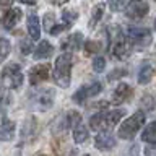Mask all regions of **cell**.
I'll use <instances>...</instances> for the list:
<instances>
[{
    "mask_svg": "<svg viewBox=\"0 0 156 156\" xmlns=\"http://www.w3.org/2000/svg\"><path fill=\"white\" fill-rule=\"evenodd\" d=\"M15 135V122L5 119L0 125V141H10Z\"/></svg>",
    "mask_w": 156,
    "mask_h": 156,
    "instance_id": "19",
    "label": "cell"
},
{
    "mask_svg": "<svg viewBox=\"0 0 156 156\" xmlns=\"http://www.w3.org/2000/svg\"><path fill=\"white\" fill-rule=\"evenodd\" d=\"M106 68V58L104 57H96L94 60H93V70L96 73H102Z\"/></svg>",
    "mask_w": 156,
    "mask_h": 156,
    "instance_id": "28",
    "label": "cell"
},
{
    "mask_svg": "<svg viewBox=\"0 0 156 156\" xmlns=\"http://www.w3.org/2000/svg\"><path fill=\"white\" fill-rule=\"evenodd\" d=\"M154 29H156V18H154Z\"/></svg>",
    "mask_w": 156,
    "mask_h": 156,
    "instance_id": "38",
    "label": "cell"
},
{
    "mask_svg": "<svg viewBox=\"0 0 156 156\" xmlns=\"http://www.w3.org/2000/svg\"><path fill=\"white\" fill-rule=\"evenodd\" d=\"M63 124H65V129H75L78 124H81V114L76 111H68L65 117H63Z\"/></svg>",
    "mask_w": 156,
    "mask_h": 156,
    "instance_id": "22",
    "label": "cell"
},
{
    "mask_svg": "<svg viewBox=\"0 0 156 156\" xmlns=\"http://www.w3.org/2000/svg\"><path fill=\"white\" fill-rule=\"evenodd\" d=\"M127 75V70L125 68H114L109 75H107V80L109 81H114V80H117V78H122V76H125Z\"/></svg>",
    "mask_w": 156,
    "mask_h": 156,
    "instance_id": "29",
    "label": "cell"
},
{
    "mask_svg": "<svg viewBox=\"0 0 156 156\" xmlns=\"http://www.w3.org/2000/svg\"><path fill=\"white\" fill-rule=\"evenodd\" d=\"M23 16V12H21V8H10L7 13L3 15V20H2V23H3V28L5 29H13L15 26L18 24V21L21 20Z\"/></svg>",
    "mask_w": 156,
    "mask_h": 156,
    "instance_id": "13",
    "label": "cell"
},
{
    "mask_svg": "<svg viewBox=\"0 0 156 156\" xmlns=\"http://www.w3.org/2000/svg\"><path fill=\"white\" fill-rule=\"evenodd\" d=\"M145 154L146 156H156V148H151V146H150V148H146Z\"/></svg>",
    "mask_w": 156,
    "mask_h": 156,
    "instance_id": "35",
    "label": "cell"
},
{
    "mask_svg": "<svg viewBox=\"0 0 156 156\" xmlns=\"http://www.w3.org/2000/svg\"><path fill=\"white\" fill-rule=\"evenodd\" d=\"M81 42H83V34L81 33H73L68 37L63 39L62 44H60V47H62L63 52L72 54V52H76L78 49L81 47Z\"/></svg>",
    "mask_w": 156,
    "mask_h": 156,
    "instance_id": "11",
    "label": "cell"
},
{
    "mask_svg": "<svg viewBox=\"0 0 156 156\" xmlns=\"http://www.w3.org/2000/svg\"><path fill=\"white\" fill-rule=\"evenodd\" d=\"M129 98H132V88L127 85V83H120L117 85V88L112 93V102L114 104H122L125 102Z\"/></svg>",
    "mask_w": 156,
    "mask_h": 156,
    "instance_id": "14",
    "label": "cell"
},
{
    "mask_svg": "<svg viewBox=\"0 0 156 156\" xmlns=\"http://www.w3.org/2000/svg\"><path fill=\"white\" fill-rule=\"evenodd\" d=\"M70 26H67V24H54L52 29L49 31V34H58V33H62V31H65V29H68Z\"/></svg>",
    "mask_w": 156,
    "mask_h": 156,
    "instance_id": "32",
    "label": "cell"
},
{
    "mask_svg": "<svg viewBox=\"0 0 156 156\" xmlns=\"http://www.w3.org/2000/svg\"><path fill=\"white\" fill-rule=\"evenodd\" d=\"M28 33L31 39H39L41 37V23L36 15H29L28 18Z\"/></svg>",
    "mask_w": 156,
    "mask_h": 156,
    "instance_id": "20",
    "label": "cell"
},
{
    "mask_svg": "<svg viewBox=\"0 0 156 156\" xmlns=\"http://www.w3.org/2000/svg\"><path fill=\"white\" fill-rule=\"evenodd\" d=\"M52 78L57 86L60 88H68L72 81V57L70 54H62L57 57L54 63V72Z\"/></svg>",
    "mask_w": 156,
    "mask_h": 156,
    "instance_id": "3",
    "label": "cell"
},
{
    "mask_svg": "<svg viewBox=\"0 0 156 156\" xmlns=\"http://www.w3.org/2000/svg\"><path fill=\"white\" fill-rule=\"evenodd\" d=\"M145 119L146 117H145L143 111H136L135 114H132L129 119H125L124 122H122V125L119 127V132H117L119 138L132 140L141 130V127H143V124H145Z\"/></svg>",
    "mask_w": 156,
    "mask_h": 156,
    "instance_id": "4",
    "label": "cell"
},
{
    "mask_svg": "<svg viewBox=\"0 0 156 156\" xmlns=\"http://www.w3.org/2000/svg\"><path fill=\"white\" fill-rule=\"evenodd\" d=\"M125 115L124 109H114V111H101L98 114L91 115L90 127L91 130H111L120 122V119Z\"/></svg>",
    "mask_w": 156,
    "mask_h": 156,
    "instance_id": "2",
    "label": "cell"
},
{
    "mask_svg": "<svg viewBox=\"0 0 156 156\" xmlns=\"http://www.w3.org/2000/svg\"><path fill=\"white\" fill-rule=\"evenodd\" d=\"M127 41H129L130 46H133L136 49H145L148 47L151 41H153V36H151V31L146 28L141 26H129L127 28Z\"/></svg>",
    "mask_w": 156,
    "mask_h": 156,
    "instance_id": "6",
    "label": "cell"
},
{
    "mask_svg": "<svg viewBox=\"0 0 156 156\" xmlns=\"http://www.w3.org/2000/svg\"><path fill=\"white\" fill-rule=\"evenodd\" d=\"M52 52H54V47H52V44L49 42V41H41L39 42V46L36 47V51H34V58L36 60H42V58H49L52 55Z\"/></svg>",
    "mask_w": 156,
    "mask_h": 156,
    "instance_id": "15",
    "label": "cell"
},
{
    "mask_svg": "<svg viewBox=\"0 0 156 156\" xmlns=\"http://www.w3.org/2000/svg\"><path fill=\"white\" fill-rule=\"evenodd\" d=\"M49 75H51V63H39V65H34L31 70H29V83H31L33 86H36L42 81H47Z\"/></svg>",
    "mask_w": 156,
    "mask_h": 156,
    "instance_id": "10",
    "label": "cell"
},
{
    "mask_svg": "<svg viewBox=\"0 0 156 156\" xmlns=\"http://www.w3.org/2000/svg\"><path fill=\"white\" fill-rule=\"evenodd\" d=\"M101 91H102V85H101V83L93 81V83H90V85H85V86L78 88V90L73 93L72 99H73V102H76V104H83L86 99H90V98L99 94Z\"/></svg>",
    "mask_w": 156,
    "mask_h": 156,
    "instance_id": "9",
    "label": "cell"
},
{
    "mask_svg": "<svg viewBox=\"0 0 156 156\" xmlns=\"http://www.w3.org/2000/svg\"><path fill=\"white\" fill-rule=\"evenodd\" d=\"M107 3H109V8L112 12H119V10L124 8L125 0H107Z\"/></svg>",
    "mask_w": 156,
    "mask_h": 156,
    "instance_id": "30",
    "label": "cell"
},
{
    "mask_svg": "<svg viewBox=\"0 0 156 156\" xmlns=\"http://www.w3.org/2000/svg\"><path fill=\"white\" fill-rule=\"evenodd\" d=\"M107 36H109V44H111V52L112 57L117 60H125L132 54V46L120 31V28H109L107 29Z\"/></svg>",
    "mask_w": 156,
    "mask_h": 156,
    "instance_id": "1",
    "label": "cell"
},
{
    "mask_svg": "<svg viewBox=\"0 0 156 156\" xmlns=\"http://www.w3.org/2000/svg\"><path fill=\"white\" fill-rule=\"evenodd\" d=\"M88 129L83 124H78L75 129H73V140H75V143H85L88 140Z\"/></svg>",
    "mask_w": 156,
    "mask_h": 156,
    "instance_id": "23",
    "label": "cell"
},
{
    "mask_svg": "<svg viewBox=\"0 0 156 156\" xmlns=\"http://www.w3.org/2000/svg\"><path fill=\"white\" fill-rule=\"evenodd\" d=\"M55 24V16H54V13H46L44 15V20H42V26L44 29L49 33L52 29V26Z\"/></svg>",
    "mask_w": 156,
    "mask_h": 156,
    "instance_id": "27",
    "label": "cell"
},
{
    "mask_svg": "<svg viewBox=\"0 0 156 156\" xmlns=\"http://www.w3.org/2000/svg\"><path fill=\"white\" fill-rule=\"evenodd\" d=\"M36 135H37V122L34 117H31L23 125V138H26V141H31V140H34Z\"/></svg>",
    "mask_w": 156,
    "mask_h": 156,
    "instance_id": "18",
    "label": "cell"
},
{
    "mask_svg": "<svg viewBox=\"0 0 156 156\" xmlns=\"http://www.w3.org/2000/svg\"><path fill=\"white\" fill-rule=\"evenodd\" d=\"M10 49H12V46H10L8 39L0 37V63H2L5 58L10 55Z\"/></svg>",
    "mask_w": 156,
    "mask_h": 156,
    "instance_id": "25",
    "label": "cell"
},
{
    "mask_svg": "<svg viewBox=\"0 0 156 156\" xmlns=\"http://www.w3.org/2000/svg\"><path fill=\"white\" fill-rule=\"evenodd\" d=\"M46 2H47V3H51V5H57V7H58V5L67 3L68 0H46Z\"/></svg>",
    "mask_w": 156,
    "mask_h": 156,
    "instance_id": "34",
    "label": "cell"
},
{
    "mask_svg": "<svg viewBox=\"0 0 156 156\" xmlns=\"http://www.w3.org/2000/svg\"><path fill=\"white\" fill-rule=\"evenodd\" d=\"M104 12H106V5L104 3H98L91 12V18H90V21H88V28L94 29L98 26V23L102 20V16H104Z\"/></svg>",
    "mask_w": 156,
    "mask_h": 156,
    "instance_id": "17",
    "label": "cell"
},
{
    "mask_svg": "<svg viewBox=\"0 0 156 156\" xmlns=\"http://www.w3.org/2000/svg\"><path fill=\"white\" fill-rule=\"evenodd\" d=\"M94 146L101 151H109L115 146V138L109 133V132H101V133H98L96 138H94Z\"/></svg>",
    "mask_w": 156,
    "mask_h": 156,
    "instance_id": "12",
    "label": "cell"
},
{
    "mask_svg": "<svg viewBox=\"0 0 156 156\" xmlns=\"http://www.w3.org/2000/svg\"><path fill=\"white\" fill-rule=\"evenodd\" d=\"M83 156H91V154H83Z\"/></svg>",
    "mask_w": 156,
    "mask_h": 156,
    "instance_id": "39",
    "label": "cell"
},
{
    "mask_svg": "<svg viewBox=\"0 0 156 156\" xmlns=\"http://www.w3.org/2000/svg\"><path fill=\"white\" fill-rule=\"evenodd\" d=\"M54 98H55V93L54 90H49V88H44V90H37L34 91L31 98H29V104L34 111L44 112L49 111L54 104Z\"/></svg>",
    "mask_w": 156,
    "mask_h": 156,
    "instance_id": "7",
    "label": "cell"
},
{
    "mask_svg": "<svg viewBox=\"0 0 156 156\" xmlns=\"http://www.w3.org/2000/svg\"><path fill=\"white\" fill-rule=\"evenodd\" d=\"M153 75H154L153 65L148 62H145L143 65L140 67V72H138V83L140 85H148V83L153 80Z\"/></svg>",
    "mask_w": 156,
    "mask_h": 156,
    "instance_id": "16",
    "label": "cell"
},
{
    "mask_svg": "<svg viewBox=\"0 0 156 156\" xmlns=\"http://www.w3.org/2000/svg\"><path fill=\"white\" fill-rule=\"evenodd\" d=\"M101 49H102V44L99 41H94V39H91V41H88L85 44V54H86V55L101 52Z\"/></svg>",
    "mask_w": 156,
    "mask_h": 156,
    "instance_id": "24",
    "label": "cell"
},
{
    "mask_svg": "<svg viewBox=\"0 0 156 156\" xmlns=\"http://www.w3.org/2000/svg\"><path fill=\"white\" fill-rule=\"evenodd\" d=\"M13 0H0V8H8L12 7Z\"/></svg>",
    "mask_w": 156,
    "mask_h": 156,
    "instance_id": "33",
    "label": "cell"
},
{
    "mask_svg": "<svg viewBox=\"0 0 156 156\" xmlns=\"http://www.w3.org/2000/svg\"><path fill=\"white\" fill-rule=\"evenodd\" d=\"M141 141L156 146V120L151 122V124H148L143 129V133H141Z\"/></svg>",
    "mask_w": 156,
    "mask_h": 156,
    "instance_id": "21",
    "label": "cell"
},
{
    "mask_svg": "<svg viewBox=\"0 0 156 156\" xmlns=\"http://www.w3.org/2000/svg\"><path fill=\"white\" fill-rule=\"evenodd\" d=\"M18 2H21L24 5H36V0H18Z\"/></svg>",
    "mask_w": 156,
    "mask_h": 156,
    "instance_id": "37",
    "label": "cell"
},
{
    "mask_svg": "<svg viewBox=\"0 0 156 156\" xmlns=\"http://www.w3.org/2000/svg\"><path fill=\"white\" fill-rule=\"evenodd\" d=\"M76 18H78V13L73 12V10H65V12H62L63 24H67V26H72V24L76 21Z\"/></svg>",
    "mask_w": 156,
    "mask_h": 156,
    "instance_id": "26",
    "label": "cell"
},
{
    "mask_svg": "<svg viewBox=\"0 0 156 156\" xmlns=\"http://www.w3.org/2000/svg\"><path fill=\"white\" fill-rule=\"evenodd\" d=\"M20 49H21V52L24 54V55H28V54L33 51V44H31V41L21 39V42H20Z\"/></svg>",
    "mask_w": 156,
    "mask_h": 156,
    "instance_id": "31",
    "label": "cell"
},
{
    "mask_svg": "<svg viewBox=\"0 0 156 156\" xmlns=\"http://www.w3.org/2000/svg\"><path fill=\"white\" fill-rule=\"evenodd\" d=\"M150 12V5L146 0H129L125 7V16L133 21H140L143 20Z\"/></svg>",
    "mask_w": 156,
    "mask_h": 156,
    "instance_id": "8",
    "label": "cell"
},
{
    "mask_svg": "<svg viewBox=\"0 0 156 156\" xmlns=\"http://www.w3.org/2000/svg\"><path fill=\"white\" fill-rule=\"evenodd\" d=\"M5 101H8V96L5 94V91L0 90V104H2V102H5Z\"/></svg>",
    "mask_w": 156,
    "mask_h": 156,
    "instance_id": "36",
    "label": "cell"
},
{
    "mask_svg": "<svg viewBox=\"0 0 156 156\" xmlns=\"http://www.w3.org/2000/svg\"><path fill=\"white\" fill-rule=\"evenodd\" d=\"M23 72L18 63H8L2 68L0 73V85L5 90H16L23 85Z\"/></svg>",
    "mask_w": 156,
    "mask_h": 156,
    "instance_id": "5",
    "label": "cell"
}]
</instances>
